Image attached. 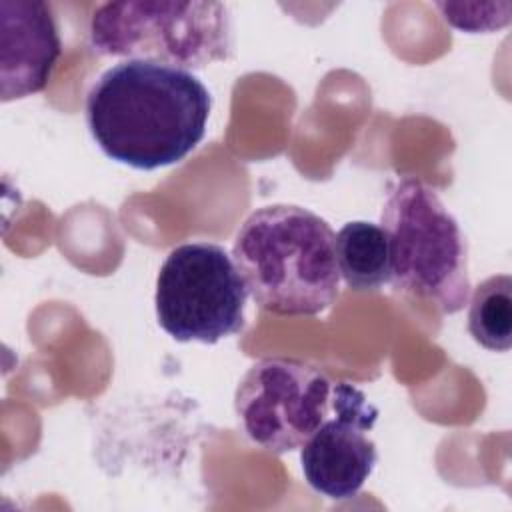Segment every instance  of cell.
Returning a JSON list of instances; mask_svg holds the SVG:
<instances>
[{"label":"cell","instance_id":"277c9868","mask_svg":"<svg viewBox=\"0 0 512 512\" xmlns=\"http://www.w3.org/2000/svg\"><path fill=\"white\" fill-rule=\"evenodd\" d=\"M90 46L100 56L200 70L232 58L234 26L222 2H104L90 18Z\"/></svg>","mask_w":512,"mask_h":512},{"label":"cell","instance_id":"6da1fadb","mask_svg":"<svg viewBox=\"0 0 512 512\" xmlns=\"http://www.w3.org/2000/svg\"><path fill=\"white\" fill-rule=\"evenodd\" d=\"M212 96L190 70L122 60L86 96V124L114 162L156 170L184 160L204 138Z\"/></svg>","mask_w":512,"mask_h":512},{"label":"cell","instance_id":"7a4b0ae2","mask_svg":"<svg viewBox=\"0 0 512 512\" xmlns=\"http://www.w3.org/2000/svg\"><path fill=\"white\" fill-rule=\"evenodd\" d=\"M336 234L296 204L256 208L238 228L232 260L254 302L280 316H316L340 296Z\"/></svg>","mask_w":512,"mask_h":512},{"label":"cell","instance_id":"8fae6325","mask_svg":"<svg viewBox=\"0 0 512 512\" xmlns=\"http://www.w3.org/2000/svg\"><path fill=\"white\" fill-rule=\"evenodd\" d=\"M442 18L456 30L488 34L512 20V2H436Z\"/></svg>","mask_w":512,"mask_h":512},{"label":"cell","instance_id":"3957f363","mask_svg":"<svg viewBox=\"0 0 512 512\" xmlns=\"http://www.w3.org/2000/svg\"><path fill=\"white\" fill-rule=\"evenodd\" d=\"M380 228L388 238L396 294L428 300L442 314L468 304L466 238L436 190L416 178L398 180L382 206Z\"/></svg>","mask_w":512,"mask_h":512},{"label":"cell","instance_id":"ba28073f","mask_svg":"<svg viewBox=\"0 0 512 512\" xmlns=\"http://www.w3.org/2000/svg\"><path fill=\"white\" fill-rule=\"evenodd\" d=\"M60 52V34L44 2L0 0L2 102L42 92Z\"/></svg>","mask_w":512,"mask_h":512},{"label":"cell","instance_id":"52a82bcc","mask_svg":"<svg viewBox=\"0 0 512 512\" xmlns=\"http://www.w3.org/2000/svg\"><path fill=\"white\" fill-rule=\"evenodd\" d=\"M378 414L360 388L336 382L330 416L300 448L302 474L314 492L330 500H348L360 492L378 462L376 444L368 436Z\"/></svg>","mask_w":512,"mask_h":512},{"label":"cell","instance_id":"5b68a950","mask_svg":"<svg viewBox=\"0 0 512 512\" xmlns=\"http://www.w3.org/2000/svg\"><path fill=\"white\" fill-rule=\"evenodd\" d=\"M248 290L232 256L214 242L176 246L156 278V318L178 342L216 344L244 328Z\"/></svg>","mask_w":512,"mask_h":512},{"label":"cell","instance_id":"9c48e42d","mask_svg":"<svg viewBox=\"0 0 512 512\" xmlns=\"http://www.w3.org/2000/svg\"><path fill=\"white\" fill-rule=\"evenodd\" d=\"M338 272L356 292H374L390 282V248L374 222H346L334 240Z\"/></svg>","mask_w":512,"mask_h":512},{"label":"cell","instance_id":"30bf717a","mask_svg":"<svg viewBox=\"0 0 512 512\" xmlns=\"http://www.w3.org/2000/svg\"><path fill=\"white\" fill-rule=\"evenodd\" d=\"M468 332L482 348L508 352L512 346V278L494 274L468 298Z\"/></svg>","mask_w":512,"mask_h":512},{"label":"cell","instance_id":"8992f818","mask_svg":"<svg viewBox=\"0 0 512 512\" xmlns=\"http://www.w3.org/2000/svg\"><path fill=\"white\" fill-rule=\"evenodd\" d=\"M336 382L294 358H262L238 382V422L254 444L272 454L298 450L330 416Z\"/></svg>","mask_w":512,"mask_h":512}]
</instances>
